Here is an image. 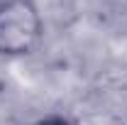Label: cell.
<instances>
[{
	"instance_id": "1",
	"label": "cell",
	"mask_w": 127,
	"mask_h": 125,
	"mask_svg": "<svg viewBox=\"0 0 127 125\" xmlns=\"http://www.w3.org/2000/svg\"><path fill=\"white\" fill-rule=\"evenodd\" d=\"M44 22L32 0H0V54L20 57L39 44Z\"/></svg>"
},
{
	"instance_id": "2",
	"label": "cell",
	"mask_w": 127,
	"mask_h": 125,
	"mask_svg": "<svg viewBox=\"0 0 127 125\" xmlns=\"http://www.w3.org/2000/svg\"><path fill=\"white\" fill-rule=\"evenodd\" d=\"M47 125H49V123H47Z\"/></svg>"
}]
</instances>
